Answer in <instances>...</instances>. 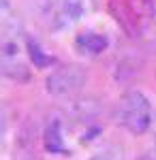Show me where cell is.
Segmentation results:
<instances>
[{
	"instance_id": "obj_1",
	"label": "cell",
	"mask_w": 156,
	"mask_h": 160,
	"mask_svg": "<svg viewBox=\"0 0 156 160\" xmlns=\"http://www.w3.org/2000/svg\"><path fill=\"white\" fill-rule=\"evenodd\" d=\"M109 13L128 37H141L154 19V0H109Z\"/></svg>"
},
{
	"instance_id": "obj_2",
	"label": "cell",
	"mask_w": 156,
	"mask_h": 160,
	"mask_svg": "<svg viewBox=\"0 0 156 160\" xmlns=\"http://www.w3.org/2000/svg\"><path fill=\"white\" fill-rule=\"evenodd\" d=\"M118 122L133 135H143L152 124V105L139 90L126 92L118 107Z\"/></svg>"
},
{
	"instance_id": "obj_3",
	"label": "cell",
	"mask_w": 156,
	"mask_h": 160,
	"mask_svg": "<svg viewBox=\"0 0 156 160\" xmlns=\"http://www.w3.org/2000/svg\"><path fill=\"white\" fill-rule=\"evenodd\" d=\"M88 81V73H86L81 66L77 64H69V66H60L56 68L54 73L47 77L45 88H47L49 94H56V96H66L73 94L77 90H81Z\"/></svg>"
},
{
	"instance_id": "obj_4",
	"label": "cell",
	"mask_w": 156,
	"mask_h": 160,
	"mask_svg": "<svg viewBox=\"0 0 156 160\" xmlns=\"http://www.w3.org/2000/svg\"><path fill=\"white\" fill-rule=\"evenodd\" d=\"M51 19L58 26H71L86 13V0H49Z\"/></svg>"
},
{
	"instance_id": "obj_5",
	"label": "cell",
	"mask_w": 156,
	"mask_h": 160,
	"mask_svg": "<svg viewBox=\"0 0 156 160\" xmlns=\"http://www.w3.org/2000/svg\"><path fill=\"white\" fill-rule=\"evenodd\" d=\"M75 45H77L79 51L90 53V56H96V53L107 49L109 38L105 34H98V32H81L79 37L75 38Z\"/></svg>"
},
{
	"instance_id": "obj_6",
	"label": "cell",
	"mask_w": 156,
	"mask_h": 160,
	"mask_svg": "<svg viewBox=\"0 0 156 160\" xmlns=\"http://www.w3.org/2000/svg\"><path fill=\"white\" fill-rule=\"evenodd\" d=\"M45 148L51 154H62L64 152V141L60 135V122H51L45 130Z\"/></svg>"
},
{
	"instance_id": "obj_7",
	"label": "cell",
	"mask_w": 156,
	"mask_h": 160,
	"mask_svg": "<svg viewBox=\"0 0 156 160\" xmlns=\"http://www.w3.org/2000/svg\"><path fill=\"white\" fill-rule=\"evenodd\" d=\"M88 160H124V148L122 145H107V148L98 149Z\"/></svg>"
},
{
	"instance_id": "obj_8",
	"label": "cell",
	"mask_w": 156,
	"mask_h": 160,
	"mask_svg": "<svg viewBox=\"0 0 156 160\" xmlns=\"http://www.w3.org/2000/svg\"><path fill=\"white\" fill-rule=\"evenodd\" d=\"M28 49H30V56H32V60H34L36 66H47V64L54 62V58H49V56H45V53L41 51V47H39L36 41H28Z\"/></svg>"
},
{
	"instance_id": "obj_9",
	"label": "cell",
	"mask_w": 156,
	"mask_h": 160,
	"mask_svg": "<svg viewBox=\"0 0 156 160\" xmlns=\"http://www.w3.org/2000/svg\"><path fill=\"white\" fill-rule=\"evenodd\" d=\"M139 160H154L152 156H143V158H139Z\"/></svg>"
}]
</instances>
